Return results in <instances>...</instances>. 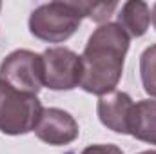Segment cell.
I'll return each mask as SVG.
<instances>
[{
    "instance_id": "52a82bcc",
    "label": "cell",
    "mask_w": 156,
    "mask_h": 154,
    "mask_svg": "<svg viewBox=\"0 0 156 154\" xmlns=\"http://www.w3.org/2000/svg\"><path fill=\"white\" fill-rule=\"evenodd\" d=\"M133 98L123 91H113L98 98L96 113L104 127L118 134H129V116L133 111Z\"/></svg>"
},
{
    "instance_id": "9c48e42d",
    "label": "cell",
    "mask_w": 156,
    "mask_h": 154,
    "mask_svg": "<svg viewBox=\"0 0 156 154\" xmlns=\"http://www.w3.org/2000/svg\"><path fill=\"white\" fill-rule=\"evenodd\" d=\"M118 26L129 35V38H140L147 33L151 24V7L140 0H129L118 13Z\"/></svg>"
},
{
    "instance_id": "3957f363",
    "label": "cell",
    "mask_w": 156,
    "mask_h": 154,
    "mask_svg": "<svg viewBox=\"0 0 156 154\" xmlns=\"http://www.w3.org/2000/svg\"><path fill=\"white\" fill-rule=\"evenodd\" d=\"M42 111L44 107L37 96L20 93L0 80V132L20 136L35 131Z\"/></svg>"
},
{
    "instance_id": "ba28073f",
    "label": "cell",
    "mask_w": 156,
    "mask_h": 154,
    "mask_svg": "<svg viewBox=\"0 0 156 154\" xmlns=\"http://www.w3.org/2000/svg\"><path fill=\"white\" fill-rule=\"evenodd\" d=\"M129 134L140 142L156 145V100H140L133 105Z\"/></svg>"
},
{
    "instance_id": "5bb4252c",
    "label": "cell",
    "mask_w": 156,
    "mask_h": 154,
    "mask_svg": "<svg viewBox=\"0 0 156 154\" xmlns=\"http://www.w3.org/2000/svg\"><path fill=\"white\" fill-rule=\"evenodd\" d=\"M138 154H156V151H144V152H138Z\"/></svg>"
},
{
    "instance_id": "7c38bea8",
    "label": "cell",
    "mask_w": 156,
    "mask_h": 154,
    "mask_svg": "<svg viewBox=\"0 0 156 154\" xmlns=\"http://www.w3.org/2000/svg\"><path fill=\"white\" fill-rule=\"evenodd\" d=\"M80 154H123L122 149L113 145V143H96V145H89L85 147Z\"/></svg>"
},
{
    "instance_id": "8fae6325",
    "label": "cell",
    "mask_w": 156,
    "mask_h": 154,
    "mask_svg": "<svg viewBox=\"0 0 156 154\" xmlns=\"http://www.w3.org/2000/svg\"><path fill=\"white\" fill-rule=\"evenodd\" d=\"M76 5L82 11L83 18L87 16L98 24H107L109 16L118 9V2H83V0H78Z\"/></svg>"
},
{
    "instance_id": "4fadbf2b",
    "label": "cell",
    "mask_w": 156,
    "mask_h": 154,
    "mask_svg": "<svg viewBox=\"0 0 156 154\" xmlns=\"http://www.w3.org/2000/svg\"><path fill=\"white\" fill-rule=\"evenodd\" d=\"M151 20H153V26L156 29V4L153 5V11H151Z\"/></svg>"
},
{
    "instance_id": "5b68a950",
    "label": "cell",
    "mask_w": 156,
    "mask_h": 154,
    "mask_svg": "<svg viewBox=\"0 0 156 154\" xmlns=\"http://www.w3.org/2000/svg\"><path fill=\"white\" fill-rule=\"evenodd\" d=\"M44 85L51 91H71L80 87L82 60L67 47H49L42 53Z\"/></svg>"
},
{
    "instance_id": "9a60e30c",
    "label": "cell",
    "mask_w": 156,
    "mask_h": 154,
    "mask_svg": "<svg viewBox=\"0 0 156 154\" xmlns=\"http://www.w3.org/2000/svg\"><path fill=\"white\" fill-rule=\"evenodd\" d=\"M0 9H2V4H0Z\"/></svg>"
},
{
    "instance_id": "30bf717a",
    "label": "cell",
    "mask_w": 156,
    "mask_h": 154,
    "mask_svg": "<svg viewBox=\"0 0 156 154\" xmlns=\"http://www.w3.org/2000/svg\"><path fill=\"white\" fill-rule=\"evenodd\" d=\"M140 76L144 91L156 98V44L144 49L140 54Z\"/></svg>"
},
{
    "instance_id": "8992f818",
    "label": "cell",
    "mask_w": 156,
    "mask_h": 154,
    "mask_svg": "<svg viewBox=\"0 0 156 154\" xmlns=\"http://www.w3.org/2000/svg\"><path fill=\"white\" fill-rule=\"evenodd\" d=\"M37 138L49 145H69L78 138V123L73 116L64 109L49 107L44 109L38 123L33 131Z\"/></svg>"
},
{
    "instance_id": "7a4b0ae2",
    "label": "cell",
    "mask_w": 156,
    "mask_h": 154,
    "mask_svg": "<svg viewBox=\"0 0 156 154\" xmlns=\"http://www.w3.org/2000/svg\"><path fill=\"white\" fill-rule=\"evenodd\" d=\"M83 20L76 2H49L38 5L29 16V31L35 38L49 44L69 40Z\"/></svg>"
},
{
    "instance_id": "6da1fadb",
    "label": "cell",
    "mask_w": 156,
    "mask_h": 154,
    "mask_svg": "<svg viewBox=\"0 0 156 154\" xmlns=\"http://www.w3.org/2000/svg\"><path fill=\"white\" fill-rule=\"evenodd\" d=\"M131 38L116 22L102 24L89 37L82 60L80 87L96 96L116 91L123 73V60Z\"/></svg>"
},
{
    "instance_id": "277c9868",
    "label": "cell",
    "mask_w": 156,
    "mask_h": 154,
    "mask_svg": "<svg viewBox=\"0 0 156 154\" xmlns=\"http://www.w3.org/2000/svg\"><path fill=\"white\" fill-rule=\"evenodd\" d=\"M0 80L20 93L37 96L44 87L42 54L29 49H16L9 53L0 64Z\"/></svg>"
}]
</instances>
